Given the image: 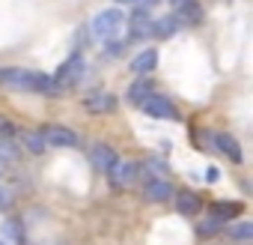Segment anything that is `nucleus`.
Instances as JSON below:
<instances>
[{"label":"nucleus","mask_w":253,"mask_h":245,"mask_svg":"<svg viewBox=\"0 0 253 245\" xmlns=\"http://www.w3.org/2000/svg\"><path fill=\"white\" fill-rule=\"evenodd\" d=\"M128 24V18H125V12L122 9H116V6H110V9H101L95 18H92V24H89V33H92V39L95 42H113V39H119V33H122V27Z\"/></svg>","instance_id":"nucleus-1"},{"label":"nucleus","mask_w":253,"mask_h":245,"mask_svg":"<svg viewBox=\"0 0 253 245\" xmlns=\"http://www.w3.org/2000/svg\"><path fill=\"white\" fill-rule=\"evenodd\" d=\"M84 75H86V60H84V54L81 51H75L60 69H57V84L60 87H75V84H81L84 81Z\"/></svg>","instance_id":"nucleus-2"},{"label":"nucleus","mask_w":253,"mask_h":245,"mask_svg":"<svg viewBox=\"0 0 253 245\" xmlns=\"http://www.w3.org/2000/svg\"><path fill=\"white\" fill-rule=\"evenodd\" d=\"M0 84L18 93H36V72L27 69H0Z\"/></svg>","instance_id":"nucleus-3"},{"label":"nucleus","mask_w":253,"mask_h":245,"mask_svg":"<svg viewBox=\"0 0 253 245\" xmlns=\"http://www.w3.org/2000/svg\"><path fill=\"white\" fill-rule=\"evenodd\" d=\"M140 108H143V114H149V117H158V120H179V111H176V105L167 99V96H146L143 102H140Z\"/></svg>","instance_id":"nucleus-4"},{"label":"nucleus","mask_w":253,"mask_h":245,"mask_svg":"<svg viewBox=\"0 0 253 245\" xmlns=\"http://www.w3.org/2000/svg\"><path fill=\"white\" fill-rule=\"evenodd\" d=\"M42 138H45V144L48 147H60V150H72V147H78V132H72V129H66V126H60V122H54V126H48L45 132H42Z\"/></svg>","instance_id":"nucleus-5"},{"label":"nucleus","mask_w":253,"mask_h":245,"mask_svg":"<svg viewBox=\"0 0 253 245\" xmlns=\"http://www.w3.org/2000/svg\"><path fill=\"white\" fill-rule=\"evenodd\" d=\"M137 174H140V165H134V162H116V165L107 171V177H110V183H113L116 188L131 185V183L137 180Z\"/></svg>","instance_id":"nucleus-6"},{"label":"nucleus","mask_w":253,"mask_h":245,"mask_svg":"<svg viewBox=\"0 0 253 245\" xmlns=\"http://www.w3.org/2000/svg\"><path fill=\"white\" fill-rule=\"evenodd\" d=\"M89 162H92V168H95V171L107 174V171L119 162V156H116V150H113L110 144H95V147L89 150Z\"/></svg>","instance_id":"nucleus-7"},{"label":"nucleus","mask_w":253,"mask_h":245,"mask_svg":"<svg viewBox=\"0 0 253 245\" xmlns=\"http://www.w3.org/2000/svg\"><path fill=\"white\" fill-rule=\"evenodd\" d=\"M84 108L89 114H110L116 108V96H110V93H89L84 99Z\"/></svg>","instance_id":"nucleus-8"},{"label":"nucleus","mask_w":253,"mask_h":245,"mask_svg":"<svg viewBox=\"0 0 253 245\" xmlns=\"http://www.w3.org/2000/svg\"><path fill=\"white\" fill-rule=\"evenodd\" d=\"M155 66H158V51L155 48H143L131 60V72L134 75H149V72H155Z\"/></svg>","instance_id":"nucleus-9"},{"label":"nucleus","mask_w":253,"mask_h":245,"mask_svg":"<svg viewBox=\"0 0 253 245\" xmlns=\"http://www.w3.org/2000/svg\"><path fill=\"white\" fill-rule=\"evenodd\" d=\"M214 144H217V150H220L226 159H232V162H241V159H244V153H241V147H238V141H235L232 135L217 132V135H214Z\"/></svg>","instance_id":"nucleus-10"},{"label":"nucleus","mask_w":253,"mask_h":245,"mask_svg":"<svg viewBox=\"0 0 253 245\" xmlns=\"http://www.w3.org/2000/svg\"><path fill=\"white\" fill-rule=\"evenodd\" d=\"M176 209H179L182 215L194 218V215H200L203 203H200V197H197L194 191H179V194H176Z\"/></svg>","instance_id":"nucleus-11"},{"label":"nucleus","mask_w":253,"mask_h":245,"mask_svg":"<svg viewBox=\"0 0 253 245\" xmlns=\"http://www.w3.org/2000/svg\"><path fill=\"white\" fill-rule=\"evenodd\" d=\"M131 36H143V33H152V15H149V9H143V6H137V12L131 15Z\"/></svg>","instance_id":"nucleus-12"},{"label":"nucleus","mask_w":253,"mask_h":245,"mask_svg":"<svg viewBox=\"0 0 253 245\" xmlns=\"http://www.w3.org/2000/svg\"><path fill=\"white\" fill-rule=\"evenodd\" d=\"M146 197L149 200H170V197H176V191H173V185L167 183V180H152V183H146Z\"/></svg>","instance_id":"nucleus-13"},{"label":"nucleus","mask_w":253,"mask_h":245,"mask_svg":"<svg viewBox=\"0 0 253 245\" xmlns=\"http://www.w3.org/2000/svg\"><path fill=\"white\" fill-rule=\"evenodd\" d=\"M211 215L220 218V221L238 218L241 215V203H235V200H217V203H211Z\"/></svg>","instance_id":"nucleus-14"},{"label":"nucleus","mask_w":253,"mask_h":245,"mask_svg":"<svg viewBox=\"0 0 253 245\" xmlns=\"http://www.w3.org/2000/svg\"><path fill=\"white\" fill-rule=\"evenodd\" d=\"M226 236L232 242H253V221H235V224H229Z\"/></svg>","instance_id":"nucleus-15"},{"label":"nucleus","mask_w":253,"mask_h":245,"mask_svg":"<svg viewBox=\"0 0 253 245\" xmlns=\"http://www.w3.org/2000/svg\"><path fill=\"white\" fill-rule=\"evenodd\" d=\"M176 18H179V24H200L203 21V9H200L197 0H191V3H185L182 9H176Z\"/></svg>","instance_id":"nucleus-16"},{"label":"nucleus","mask_w":253,"mask_h":245,"mask_svg":"<svg viewBox=\"0 0 253 245\" xmlns=\"http://www.w3.org/2000/svg\"><path fill=\"white\" fill-rule=\"evenodd\" d=\"M179 27H182V24H179V18H176V15H167V18H158V21L152 24V33H155L158 39H170Z\"/></svg>","instance_id":"nucleus-17"},{"label":"nucleus","mask_w":253,"mask_h":245,"mask_svg":"<svg viewBox=\"0 0 253 245\" xmlns=\"http://www.w3.org/2000/svg\"><path fill=\"white\" fill-rule=\"evenodd\" d=\"M146 96H152V81L140 75V78H137V81H134V84L128 87V102H134V105H140V102H143Z\"/></svg>","instance_id":"nucleus-18"},{"label":"nucleus","mask_w":253,"mask_h":245,"mask_svg":"<svg viewBox=\"0 0 253 245\" xmlns=\"http://www.w3.org/2000/svg\"><path fill=\"white\" fill-rule=\"evenodd\" d=\"M21 144H24V150L27 153H33V156H42L45 153V138H42V132H21Z\"/></svg>","instance_id":"nucleus-19"},{"label":"nucleus","mask_w":253,"mask_h":245,"mask_svg":"<svg viewBox=\"0 0 253 245\" xmlns=\"http://www.w3.org/2000/svg\"><path fill=\"white\" fill-rule=\"evenodd\" d=\"M220 227H223V221H220V218H214V215H211V218H209V221H203V224H200V236H211V233H217V230H220Z\"/></svg>","instance_id":"nucleus-20"},{"label":"nucleus","mask_w":253,"mask_h":245,"mask_svg":"<svg viewBox=\"0 0 253 245\" xmlns=\"http://www.w3.org/2000/svg\"><path fill=\"white\" fill-rule=\"evenodd\" d=\"M3 233H6V236H12V242H15V245H24V233H21V227H18L15 221H6V224H3Z\"/></svg>","instance_id":"nucleus-21"},{"label":"nucleus","mask_w":253,"mask_h":245,"mask_svg":"<svg viewBox=\"0 0 253 245\" xmlns=\"http://www.w3.org/2000/svg\"><path fill=\"white\" fill-rule=\"evenodd\" d=\"M9 135H15V126H12L3 114H0V138H9Z\"/></svg>","instance_id":"nucleus-22"},{"label":"nucleus","mask_w":253,"mask_h":245,"mask_svg":"<svg viewBox=\"0 0 253 245\" xmlns=\"http://www.w3.org/2000/svg\"><path fill=\"white\" fill-rule=\"evenodd\" d=\"M9 206H12V194H9V188L0 185V212H6Z\"/></svg>","instance_id":"nucleus-23"},{"label":"nucleus","mask_w":253,"mask_h":245,"mask_svg":"<svg viewBox=\"0 0 253 245\" xmlns=\"http://www.w3.org/2000/svg\"><path fill=\"white\" fill-rule=\"evenodd\" d=\"M220 180V171L217 168H206V183H217Z\"/></svg>","instance_id":"nucleus-24"},{"label":"nucleus","mask_w":253,"mask_h":245,"mask_svg":"<svg viewBox=\"0 0 253 245\" xmlns=\"http://www.w3.org/2000/svg\"><path fill=\"white\" fill-rule=\"evenodd\" d=\"M158 3H161V0H140L143 9H152V6H158Z\"/></svg>","instance_id":"nucleus-25"},{"label":"nucleus","mask_w":253,"mask_h":245,"mask_svg":"<svg viewBox=\"0 0 253 245\" xmlns=\"http://www.w3.org/2000/svg\"><path fill=\"white\" fill-rule=\"evenodd\" d=\"M6 168H9V159H3V156H0V177L6 174Z\"/></svg>","instance_id":"nucleus-26"},{"label":"nucleus","mask_w":253,"mask_h":245,"mask_svg":"<svg viewBox=\"0 0 253 245\" xmlns=\"http://www.w3.org/2000/svg\"><path fill=\"white\" fill-rule=\"evenodd\" d=\"M185 3H191V0H173V9H182Z\"/></svg>","instance_id":"nucleus-27"},{"label":"nucleus","mask_w":253,"mask_h":245,"mask_svg":"<svg viewBox=\"0 0 253 245\" xmlns=\"http://www.w3.org/2000/svg\"><path fill=\"white\" fill-rule=\"evenodd\" d=\"M116 3H137V0H116Z\"/></svg>","instance_id":"nucleus-28"},{"label":"nucleus","mask_w":253,"mask_h":245,"mask_svg":"<svg viewBox=\"0 0 253 245\" xmlns=\"http://www.w3.org/2000/svg\"><path fill=\"white\" fill-rule=\"evenodd\" d=\"M0 245H6V242H3V239H0Z\"/></svg>","instance_id":"nucleus-29"}]
</instances>
